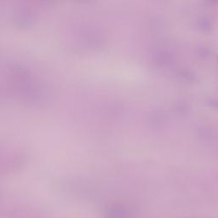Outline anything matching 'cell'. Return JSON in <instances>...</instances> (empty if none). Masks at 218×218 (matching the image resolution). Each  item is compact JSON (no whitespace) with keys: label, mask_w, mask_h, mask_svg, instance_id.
Wrapping results in <instances>:
<instances>
[{"label":"cell","mask_w":218,"mask_h":218,"mask_svg":"<svg viewBox=\"0 0 218 218\" xmlns=\"http://www.w3.org/2000/svg\"><path fill=\"white\" fill-rule=\"evenodd\" d=\"M127 213L122 210H113L109 213V218H127Z\"/></svg>","instance_id":"cell-1"}]
</instances>
